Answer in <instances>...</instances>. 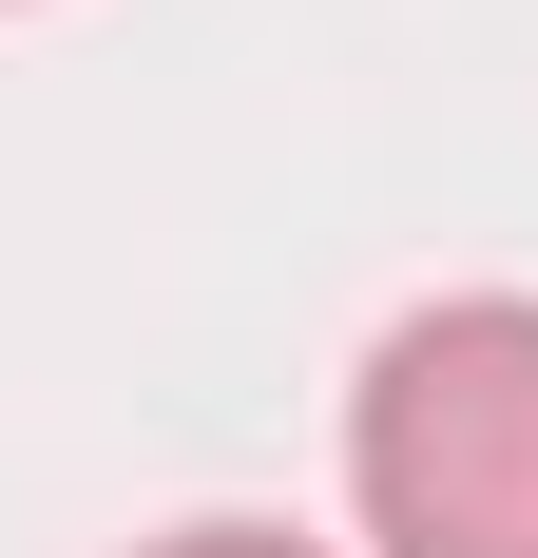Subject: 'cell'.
I'll list each match as a JSON object with an SVG mask.
<instances>
[{"label":"cell","mask_w":538,"mask_h":558,"mask_svg":"<svg viewBox=\"0 0 538 558\" xmlns=\"http://www.w3.org/2000/svg\"><path fill=\"white\" fill-rule=\"evenodd\" d=\"M346 501L384 558H538V289H462L366 347Z\"/></svg>","instance_id":"1"},{"label":"cell","mask_w":538,"mask_h":558,"mask_svg":"<svg viewBox=\"0 0 538 558\" xmlns=\"http://www.w3.org/2000/svg\"><path fill=\"white\" fill-rule=\"evenodd\" d=\"M155 558H327V539H289V520H193V539H155Z\"/></svg>","instance_id":"2"}]
</instances>
